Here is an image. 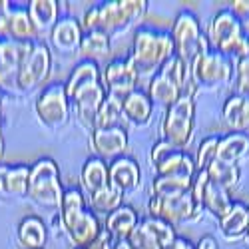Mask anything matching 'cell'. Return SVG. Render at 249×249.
<instances>
[{
	"label": "cell",
	"mask_w": 249,
	"mask_h": 249,
	"mask_svg": "<svg viewBox=\"0 0 249 249\" xmlns=\"http://www.w3.org/2000/svg\"><path fill=\"white\" fill-rule=\"evenodd\" d=\"M28 181H30V165L0 163V196L24 197L28 196Z\"/></svg>",
	"instance_id": "20"
},
{
	"label": "cell",
	"mask_w": 249,
	"mask_h": 249,
	"mask_svg": "<svg viewBox=\"0 0 249 249\" xmlns=\"http://www.w3.org/2000/svg\"><path fill=\"white\" fill-rule=\"evenodd\" d=\"M102 80H104V86H106L108 94L124 100L138 88L140 74L130 58H116L108 62L106 70L102 72Z\"/></svg>",
	"instance_id": "15"
},
{
	"label": "cell",
	"mask_w": 249,
	"mask_h": 249,
	"mask_svg": "<svg viewBox=\"0 0 249 249\" xmlns=\"http://www.w3.org/2000/svg\"><path fill=\"white\" fill-rule=\"evenodd\" d=\"M18 243L22 245V249H44L48 231L44 221L38 215H26L22 221L18 223Z\"/></svg>",
	"instance_id": "27"
},
{
	"label": "cell",
	"mask_w": 249,
	"mask_h": 249,
	"mask_svg": "<svg viewBox=\"0 0 249 249\" xmlns=\"http://www.w3.org/2000/svg\"><path fill=\"white\" fill-rule=\"evenodd\" d=\"M207 42L213 50L225 54L233 62L249 56V36L231 8H221L213 14L207 30Z\"/></svg>",
	"instance_id": "5"
},
{
	"label": "cell",
	"mask_w": 249,
	"mask_h": 249,
	"mask_svg": "<svg viewBox=\"0 0 249 249\" xmlns=\"http://www.w3.org/2000/svg\"><path fill=\"white\" fill-rule=\"evenodd\" d=\"M165 249H197V245L192 241V239H188V237H183V235H178L168 247Z\"/></svg>",
	"instance_id": "40"
},
{
	"label": "cell",
	"mask_w": 249,
	"mask_h": 249,
	"mask_svg": "<svg viewBox=\"0 0 249 249\" xmlns=\"http://www.w3.org/2000/svg\"><path fill=\"white\" fill-rule=\"evenodd\" d=\"M82 36H84V28L78 20L74 16H62L50 32V42L58 54L74 56L80 54Z\"/></svg>",
	"instance_id": "17"
},
{
	"label": "cell",
	"mask_w": 249,
	"mask_h": 249,
	"mask_svg": "<svg viewBox=\"0 0 249 249\" xmlns=\"http://www.w3.org/2000/svg\"><path fill=\"white\" fill-rule=\"evenodd\" d=\"M247 154H249V134L230 132L227 136L219 138V146H217L215 160L237 165V161L243 160Z\"/></svg>",
	"instance_id": "29"
},
{
	"label": "cell",
	"mask_w": 249,
	"mask_h": 249,
	"mask_svg": "<svg viewBox=\"0 0 249 249\" xmlns=\"http://www.w3.org/2000/svg\"><path fill=\"white\" fill-rule=\"evenodd\" d=\"M231 205H233V199H231L230 190H225L223 185L213 183V181L207 183L205 194H203V210L205 212H210L219 221L221 217H225L230 213Z\"/></svg>",
	"instance_id": "32"
},
{
	"label": "cell",
	"mask_w": 249,
	"mask_h": 249,
	"mask_svg": "<svg viewBox=\"0 0 249 249\" xmlns=\"http://www.w3.org/2000/svg\"><path fill=\"white\" fill-rule=\"evenodd\" d=\"M34 203L42 207H58L62 205L64 190L60 183V170L52 158H40L30 165V181L28 196Z\"/></svg>",
	"instance_id": "8"
},
{
	"label": "cell",
	"mask_w": 249,
	"mask_h": 249,
	"mask_svg": "<svg viewBox=\"0 0 249 249\" xmlns=\"http://www.w3.org/2000/svg\"><path fill=\"white\" fill-rule=\"evenodd\" d=\"M50 68H52L50 50L44 42L36 40V42H32L30 48L26 50L22 66H20L18 90L20 92H32V90L40 88L48 80Z\"/></svg>",
	"instance_id": "12"
},
{
	"label": "cell",
	"mask_w": 249,
	"mask_h": 249,
	"mask_svg": "<svg viewBox=\"0 0 249 249\" xmlns=\"http://www.w3.org/2000/svg\"><path fill=\"white\" fill-rule=\"evenodd\" d=\"M148 212L150 217H158L165 223H172L174 227L183 221H192L201 215V207L196 203L194 194L185 192L181 196L174 197H156L152 196L148 201Z\"/></svg>",
	"instance_id": "11"
},
{
	"label": "cell",
	"mask_w": 249,
	"mask_h": 249,
	"mask_svg": "<svg viewBox=\"0 0 249 249\" xmlns=\"http://www.w3.org/2000/svg\"><path fill=\"white\" fill-rule=\"evenodd\" d=\"M217 146H219V136H210L205 138L199 148H197V156H196V170L201 172V170H207V165H210L215 156H217Z\"/></svg>",
	"instance_id": "36"
},
{
	"label": "cell",
	"mask_w": 249,
	"mask_h": 249,
	"mask_svg": "<svg viewBox=\"0 0 249 249\" xmlns=\"http://www.w3.org/2000/svg\"><path fill=\"white\" fill-rule=\"evenodd\" d=\"M36 116L44 128L58 132L70 120V100L66 92V82L48 84L36 98Z\"/></svg>",
	"instance_id": "10"
},
{
	"label": "cell",
	"mask_w": 249,
	"mask_h": 249,
	"mask_svg": "<svg viewBox=\"0 0 249 249\" xmlns=\"http://www.w3.org/2000/svg\"><path fill=\"white\" fill-rule=\"evenodd\" d=\"M178 237L176 227L158 217L140 219L134 233L130 235V243L134 249H165Z\"/></svg>",
	"instance_id": "14"
},
{
	"label": "cell",
	"mask_w": 249,
	"mask_h": 249,
	"mask_svg": "<svg viewBox=\"0 0 249 249\" xmlns=\"http://www.w3.org/2000/svg\"><path fill=\"white\" fill-rule=\"evenodd\" d=\"M28 16L32 20V26L38 38L50 36L52 28L58 22V2L56 0H30L26 4Z\"/></svg>",
	"instance_id": "21"
},
{
	"label": "cell",
	"mask_w": 249,
	"mask_h": 249,
	"mask_svg": "<svg viewBox=\"0 0 249 249\" xmlns=\"http://www.w3.org/2000/svg\"><path fill=\"white\" fill-rule=\"evenodd\" d=\"M74 249H84V247H74Z\"/></svg>",
	"instance_id": "44"
},
{
	"label": "cell",
	"mask_w": 249,
	"mask_h": 249,
	"mask_svg": "<svg viewBox=\"0 0 249 249\" xmlns=\"http://www.w3.org/2000/svg\"><path fill=\"white\" fill-rule=\"evenodd\" d=\"M150 163L154 165L156 176H172V174H196V160L163 138L156 142L150 150Z\"/></svg>",
	"instance_id": "13"
},
{
	"label": "cell",
	"mask_w": 249,
	"mask_h": 249,
	"mask_svg": "<svg viewBox=\"0 0 249 249\" xmlns=\"http://www.w3.org/2000/svg\"><path fill=\"white\" fill-rule=\"evenodd\" d=\"M82 179V188L86 190L88 196H96L98 192L106 190L110 185V170H108V161L100 160L98 156H92L84 161L80 172Z\"/></svg>",
	"instance_id": "23"
},
{
	"label": "cell",
	"mask_w": 249,
	"mask_h": 249,
	"mask_svg": "<svg viewBox=\"0 0 249 249\" xmlns=\"http://www.w3.org/2000/svg\"><path fill=\"white\" fill-rule=\"evenodd\" d=\"M176 54L174 38L170 32L152 28V26H140L134 34V44L130 60L140 74V78H152L158 70Z\"/></svg>",
	"instance_id": "4"
},
{
	"label": "cell",
	"mask_w": 249,
	"mask_h": 249,
	"mask_svg": "<svg viewBox=\"0 0 249 249\" xmlns=\"http://www.w3.org/2000/svg\"><path fill=\"white\" fill-rule=\"evenodd\" d=\"M84 249H134V247H132L130 239H114L106 227H102L100 235Z\"/></svg>",
	"instance_id": "37"
},
{
	"label": "cell",
	"mask_w": 249,
	"mask_h": 249,
	"mask_svg": "<svg viewBox=\"0 0 249 249\" xmlns=\"http://www.w3.org/2000/svg\"><path fill=\"white\" fill-rule=\"evenodd\" d=\"M249 227V205L243 201H233L230 213L219 219V230L223 237L227 239H237L247 233Z\"/></svg>",
	"instance_id": "31"
},
{
	"label": "cell",
	"mask_w": 249,
	"mask_h": 249,
	"mask_svg": "<svg viewBox=\"0 0 249 249\" xmlns=\"http://www.w3.org/2000/svg\"><path fill=\"white\" fill-rule=\"evenodd\" d=\"M205 172H207V176H210V181L223 185V188L230 190V192L237 185L239 176H241L239 165H235V163H225V161H219V160H213L210 165H207Z\"/></svg>",
	"instance_id": "33"
},
{
	"label": "cell",
	"mask_w": 249,
	"mask_h": 249,
	"mask_svg": "<svg viewBox=\"0 0 249 249\" xmlns=\"http://www.w3.org/2000/svg\"><path fill=\"white\" fill-rule=\"evenodd\" d=\"M0 124H2V100H0ZM4 154V142H2V132H0V158Z\"/></svg>",
	"instance_id": "42"
},
{
	"label": "cell",
	"mask_w": 249,
	"mask_h": 249,
	"mask_svg": "<svg viewBox=\"0 0 249 249\" xmlns=\"http://www.w3.org/2000/svg\"><path fill=\"white\" fill-rule=\"evenodd\" d=\"M197 249H219V245H217L215 237H212V235H203V237L199 239V243H197Z\"/></svg>",
	"instance_id": "41"
},
{
	"label": "cell",
	"mask_w": 249,
	"mask_h": 249,
	"mask_svg": "<svg viewBox=\"0 0 249 249\" xmlns=\"http://www.w3.org/2000/svg\"><path fill=\"white\" fill-rule=\"evenodd\" d=\"M235 74V62L225 54L205 48L190 68V86L197 90H217L230 84Z\"/></svg>",
	"instance_id": "6"
},
{
	"label": "cell",
	"mask_w": 249,
	"mask_h": 249,
	"mask_svg": "<svg viewBox=\"0 0 249 249\" xmlns=\"http://www.w3.org/2000/svg\"><path fill=\"white\" fill-rule=\"evenodd\" d=\"M122 102L120 98L108 94L104 100L102 108L98 112L96 118V130H104V128H116L122 126V118H124V110H122Z\"/></svg>",
	"instance_id": "34"
},
{
	"label": "cell",
	"mask_w": 249,
	"mask_h": 249,
	"mask_svg": "<svg viewBox=\"0 0 249 249\" xmlns=\"http://www.w3.org/2000/svg\"><path fill=\"white\" fill-rule=\"evenodd\" d=\"M183 94H185V90L181 86H178L168 76H163L161 72L154 74L148 82V96H150L152 104L161 106L165 110H168L172 104H176Z\"/></svg>",
	"instance_id": "24"
},
{
	"label": "cell",
	"mask_w": 249,
	"mask_h": 249,
	"mask_svg": "<svg viewBox=\"0 0 249 249\" xmlns=\"http://www.w3.org/2000/svg\"><path fill=\"white\" fill-rule=\"evenodd\" d=\"M92 148L96 156L104 161H114L124 156L128 150V132L122 126L116 128H104L92 132Z\"/></svg>",
	"instance_id": "18"
},
{
	"label": "cell",
	"mask_w": 249,
	"mask_h": 249,
	"mask_svg": "<svg viewBox=\"0 0 249 249\" xmlns=\"http://www.w3.org/2000/svg\"><path fill=\"white\" fill-rule=\"evenodd\" d=\"M122 110H124V118H126L128 122H132L138 128H143L152 122L154 104H152L148 92L136 88L132 94H128L126 98H124Z\"/></svg>",
	"instance_id": "22"
},
{
	"label": "cell",
	"mask_w": 249,
	"mask_h": 249,
	"mask_svg": "<svg viewBox=\"0 0 249 249\" xmlns=\"http://www.w3.org/2000/svg\"><path fill=\"white\" fill-rule=\"evenodd\" d=\"M230 8L233 10V14L241 20V22H245V20L249 18V0H235Z\"/></svg>",
	"instance_id": "39"
},
{
	"label": "cell",
	"mask_w": 249,
	"mask_h": 249,
	"mask_svg": "<svg viewBox=\"0 0 249 249\" xmlns=\"http://www.w3.org/2000/svg\"><path fill=\"white\" fill-rule=\"evenodd\" d=\"M172 38H174V48H176V56L183 62V66L192 68V64L196 62V58L205 50L210 48V42L201 32L199 26V18L196 16V12L192 10H179L178 16L174 18V24L170 30Z\"/></svg>",
	"instance_id": "7"
},
{
	"label": "cell",
	"mask_w": 249,
	"mask_h": 249,
	"mask_svg": "<svg viewBox=\"0 0 249 249\" xmlns=\"http://www.w3.org/2000/svg\"><path fill=\"white\" fill-rule=\"evenodd\" d=\"M223 122L231 132L249 134V100L231 94L223 104Z\"/></svg>",
	"instance_id": "25"
},
{
	"label": "cell",
	"mask_w": 249,
	"mask_h": 249,
	"mask_svg": "<svg viewBox=\"0 0 249 249\" xmlns=\"http://www.w3.org/2000/svg\"><path fill=\"white\" fill-rule=\"evenodd\" d=\"M140 223V217H138V212L134 210L132 205H120L116 212H112L108 217H106V223L104 227L112 233L114 239H130V235L134 233L136 225Z\"/></svg>",
	"instance_id": "26"
},
{
	"label": "cell",
	"mask_w": 249,
	"mask_h": 249,
	"mask_svg": "<svg viewBox=\"0 0 249 249\" xmlns=\"http://www.w3.org/2000/svg\"><path fill=\"white\" fill-rule=\"evenodd\" d=\"M66 92H68L70 106H74L76 120L86 130L94 132L98 112L108 96L100 66L92 60H80L68 76Z\"/></svg>",
	"instance_id": "1"
},
{
	"label": "cell",
	"mask_w": 249,
	"mask_h": 249,
	"mask_svg": "<svg viewBox=\"0 0 249 249\" xmlns=\"http://www.w3.org/2000/svg\"><path fill=\"white\" fill-rule=\"evenodd\" d=\"M58 219L68 233L74 247H88L102 231L98 215L92 212V207L86 203V197L78 188L64 190L62 205L58 210Z\"/></svg>",
	"instance_id": "3"
},
{
	"label": "cell",
	"mask_w": 249,
	"mask_h": 249,
	"mask_svg": "<svg viewBox=\"0 0 249 249\" xmlns=\"http://www.w3.org/2000/svg\"><path fill=\"white\" fill-rule=\"evenodd\" d=\"M108 170H110L112 188H116L124 196L132 194L140 188V165L134 158L122 156L108 163Z\"/></svg>",
	"instance_id": "19"
},
{
	"label": "cell",
	"mask_w": 249,
	"mask_h": 249,
	"mask_svg": "<svg viewBox=\"0 0 249 249\" xmlns=\"http://www.w3.org/2000/svg\"><path fill=\"white\" fill-rule=\"evenodd\" d=\"M112 42L110 36L102 30H88L82 36V46H80V56L82 60H92V62H104L110 56Z\"/></svg>",
	"instance_id": "30"
},
{
	"label": "cell",
	"mask_w": 249,
	"mask_h": 249,
	"mask_svg": "<svg viewBox=\"0 0 249 249\" xmlns=\"http://www.w3.org/2000/svg\"><path fill=\"white\" fill-rule=\"evenodd\" d=\"M245 239H247V243H249V227H247V233H245Z\"/></svg>",
	"instance_id": "43"
},
{
	"label": "cell",
	"mask_w": 249,
	"mask_h": 249,
	"mask_svg": "<svg viewBox=\"0 0 249 249\" xmlns=\"http://www.w3.org/2000/svg\"><path fill=\"white\" fill-rule=\"evenodd\" d=\"M32 42H14V40L0 38V90L16 92L18 74L26 50Z\"/></svg>",
	"instance_id": "16"
},
{
	"label": "cell",
	"mask_w": 249,
	"mask_h": 249,
	"mask_svg": "<svg viewBox=\"0 0 249 249\" xmlns=\"http://www.w3.org/2000/svg\"><path fill=\"white\" fill-rule=\"evenodd\" d=\"M194 122H196L194 96L190 92H185L163 114V120H161L163 140L179 150H185L194 138Z\"/></svg>",
	"instance_id": "9"
},
{
	"label": "cell",
	"mask_w": 249,
	"mask_h": 249,
	"mask_svg": "<svg viewBox=\"0 0 249 249\" xmlns=\"http://www.w3.org/2000/svg\"><path fill=\"white\" fill-rule=\"evenodd\" d=\"M196 174H172V176H156L152 181V196L156 197H174L185 192H192Z\"/></svg>",
	"instance_id": "28"
},
{
	"label": "cell",
	"mask_w": 249,
	"mask_h": 249,
	"mask_svg": "<svg viewBox=\"0 0 249 249\" xmlns=\"http://www.w3.org/2000/svg\"><path fill=\"white\" fill-rule=\"evenodd\" d=\"M120 205H124V194L118 192L116 188H112V183L106 190L98 192L96 196H90V207H92L94 213H102V215L108 217Z\"/></svg>",
	"instance_id": "35"
},
{
	"label": "cell",
	"mask_w": 249,
	"mask_h": 249,
	"mask_svg": "<svg viewBox=\"0 0 249 249\" xmlns=\"http://www.w3.org/2000/svg\"><path fill=\"white\" fill-rule=\"evenodd\" d=\"M148 10L146 0H108L90 6L82 20V28L102 30L110 38L126 32L130 26L138 24Z\"/></svg>",
	"instance_id": "2"
},
{
	"label": "cell",
	"mask_w": 249,
	"mask_h": 249,
	"mask_svg": "<svg viewBox=\"0 0 249 249\" xmlns=\"http://www.w3.org/2000/svg\"><path fill=\"white\" fill-rule=\"evenodd\" d=\"M235 94L249 100V56L235 62Z\"/></svg>",
	"instance_id": "38"
}]
</instances>
